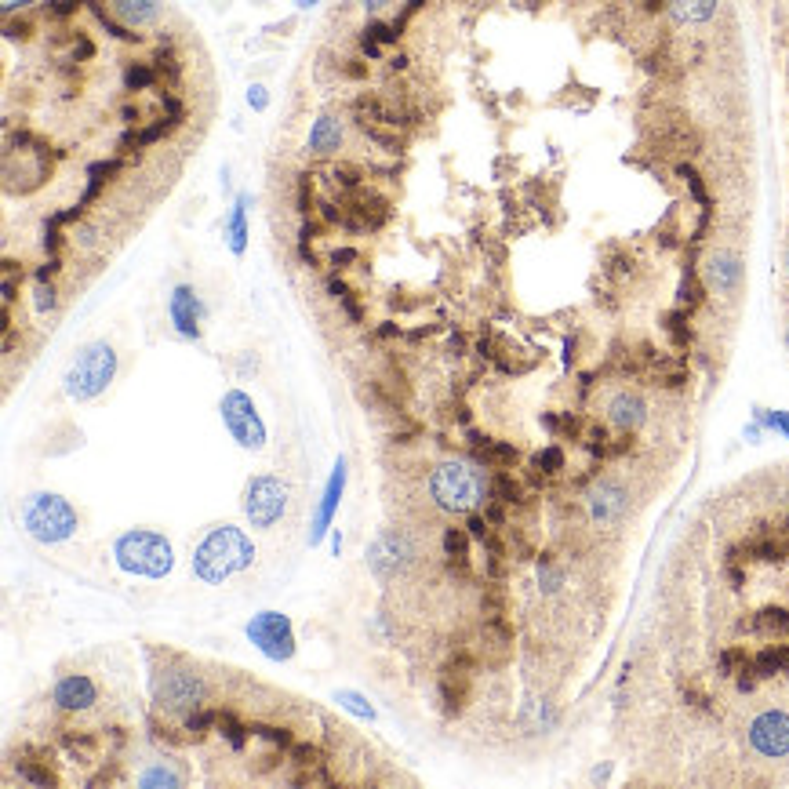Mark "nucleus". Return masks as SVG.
<instances>
[{
	"instance_id": "f257e3e1",
	"label": "nucleus",
	"mask_w": 789,
	"mask_h": 789,
	"mask_svg": "<svg viewBox=\"0 0 789 789\" xmlns=\"http://www.w3.org/2000/svg\"><path fill=\"white\" fill-rule=\"evenodd\" d=\"M251 557H255V546L248 542V535L240 528H233V524H219L193 550V575L200 582L215 586V582L230 579V575L248 568Z\"/></svg>"
},
{
	"instance_id": "f03ea898",
	"label": "nucleus",
	"mask_w": 789,
	"mask_h": 789,
	"mask_svg": "<svg viewBox=\"0 0 789 789\" xmlns=\"http://www.w3.org/2000/svg\"><path fill=\"white\" fill-rule=\"evenodd\" d=\"M491 491L484 470H477L473 462H444L430 477V495L440 510L448 513H473Z\"/></svg>"
},
{
	"instance_id": "7ed1b4c3",
	"label": "nucleus",
	"mask_w": 789,
	"mask_h": 789,
	"mask_svg": "<svg viewBox=\"0 0 789 789\" xmlns=\"http://www.w3.org/2000/svg\"><path fill=\"white\" fill-rule=\"evenodd\" d=\"M117 564L128 575H142V579H164L171 571V542L157 531H146V528H135L128 535H120L117 546Z\"/></svg>"
},
{
	"instance_id": "20e7f679",
	"label": "nucleus",
	"mask_w": 789,
	"mask_h": 789,
	"mask_svg": "<svg viewBox=\"0 0 789 789\" xmlns=\"http://www.w3.org/2000/svg\"><path fill=\"white\" fill-rule=\"evenodd\" d=\"M117 375V353L110 342H91L80 350V357L73 360L70 375H66V393L73 400H91L99 397Z\"/></svg>"
},
{
	"instance_id": "39448f33",
	"label": "nucleus",
	"mask_w": 789,
	"mask_h": 789,
	"mask_svg": "<svg viewBox=\"0 0 789 789\" xmlns=\"http://www.w3.org/2000/svg\"><path fill=\"white\" fill-rule=\"evenodd\" d=\"M22 524L37 542H62L77 531V513L62 495H33L22 510Z\"/></svg>"
},
{
	"instance_id": "423d86ee",
	"label": "nucleus",
	"mask_w": 789,
	"mask_h": 789,
	"mask_svg": "<svg viewBox=\"0 0 789 789\" xmlns=\"http://www.w3.org/2000/svg\"><path fill=\"white\" fill-rule=\"evenodd\" d=\"M288 510V484L270 473H259V477L248 480L244 488V513H248L251 528L270 531L280 517Z\"/></svg>"
},
{
	"instance_id": "0eeeda50",
	"label": "nucleus",
	"mask_w": 789,
	"mask_h": 789,
	"mask_svg": "<svg viewBox=\"0 0 789 789\" xmlns=\"http://www.w3.org/2000/svg\"><path fill=\"white\" fill-rule=\"evenodd\" d=\"M204 695H208V688H204V680L193 670H164L153 680V699H157L160 710H168V713L200 710Z\"/></svg>"
},
{
	"instance_id": "6e6552de",
	"label": "nucleus",
	"mask_w": 789,
	"mask_h": 789,
	"mask_svg": "<svg viewBox=\"0 0 789 789\" xmlns=\"http://www.w3.org/2000/svg\"><path fill=\"white\" fill-rule=\"evenodd\" d=\"M219 411H222V422H226V430L233 433V440H237L240 448L259 451L262 444H266V426H262V419L255 415V404H251L248 393L230 390L226 397H222Z\"/></svg>"
},
{
	"instance_id": "1a4fd4ad",
	"label": "nucleus",
	"mask_w": 789,
	"mask_h": 789,
	"mask_svg": "<svg viewBox=\"0 0 789 789\" xmlns=\"http://www.w3.org/2000/svg\"><path fill=\"white\" fill-rule=\"evenodd\" d=\"M248 637L251 644L273 662H288L295 655V633H291V622L280 615V611H262L248 622Z\"/></svg>"
},
{
	"instance_id": "9d476101",
	"label": "nucleus",
	"mask_w": 789,
	"mask_h": 789,
	"mask_svg": "<svg viewBox=\"0 0 789 789\" xmlns=\"http://www.w3.org/2000/svg\"><path fill=\"white\" fill-rule=\"evenodd\" d=\"M750 746L760 757H789V713L768 710L750 724Z\"/></svg>"
},
{
	"instance_id": "9b49d317",
	"label": "nucleus",
	"mask_w": 789,
	"mask_h": 789,
	"mask_svg": "<svg viewBox=\"0 0 789 789\" xmlns=\"http://www.w3.org/2000/svg\"><path fill=\"white\" fill-rule=\"evenodd\" d=\"M408 560H411V542L400 531H382L379 539L371 542L368 564L379 579H393L397 571H404Z\"/></svg>"
},
{
	"instance_id": "f8f14e48",
	"label": "nucleus",
	"mask_w": 789,
	"mask_h": 789,
	"mask_svg": "<svg viewBox=\"0 0 789 789\" xmlns=\"http://www.w3.org/2000/svg\"><path fill=\"white\" fill-rule=\"evenodd\" d=\"M51 699H55V706L66 713H84L99 702V684H95L88 673H66V677L55 684Z\"/></svg>"
},
{
	"instance_id": "ddd939ff",
	"label": "nucleus",
	"mask_w": 789,
	"mask_h": 789,
	"mask_svg": "<svg viewBox=\"0 0 789 789\" xmlns=\"http://www.w3.org/2000/svg\"><path fill=\"white\" fill-rule=\"evenodd\" d=\"M168 313L182 339H200V313H204V306H200L197 291H193L190 284H179V288L171 291Z\"/></svg>"
},
{
	"instance_id": "4468645a",
	"label": "nucleus",
	"mask_w": 789,
	"mask_h": 789,
	"mask_svg": "<svg viewBox=\"0 0 789 789\" xmlns=\"http://www.w3.org/2000/svg\"><path fill=\"white\" fill-rule=\"evenodd\" d=\"M702 277H706V284H710L717 295H735L739 284H742V259L728 248L713 251L710 259H706Z\"/></svg>"
},
{
	"instance_id": "2eb2a0df",
	"label": "nucleus",
	"mask_w": 789,
	"mask_h": 789,
	"mask_svg": "<svg viewBox=\"0 0 789 789\" xmlns=\"http://www.w3.org/2000/svg\"><path fill=\"white\" fill-rule=\"evenodd\" d=\"M440 699H444V710L462 713L466 699H470V673H466V659H455L440 677Z\"/></svg>"
},
{
	"instance_id": "dca6fc26",
	"label": "nucleus",
	"mask_w": 789,
	"mask_h": 789,
	"mask_svg": "<svg viewBox=\"0 0 789 789\" xmlns=\"http://www.w3.org/2000/svg\"><path fill=\"white\" fill-rule=\"evenodd\" d=\"M342 488H346V462H335V473H331L328 488H324V502H320L317 520H313V531H310V542L324 539V531L331 528V517L339 510V499H342Z\"/></svg>"
},
{
	"instance_id": "f3484780",
	"label": "nucleus",
	"mask_w": 789,
	"mask_h": 789,
	"mask_svg": "<svg viewBox=\"0 0 789 789\" xmlns=\"http://www.w3.org/2000/svg\"><path fill=\"white\" fill-rule=\"evenodd\" d=\"M590 513L597 524H615V520L626 513V491H622L619 484H611V480L597 484V488L590 491Z\"/></svg>"
},
{
	"instance_id": "a211bd4d",
	"label": "nucleus",
	"mask_w": 789,
	"mask_h": 789,
	"mask_svg": "<svg viewBox=\"0 0 789 789\" xmlns=\"http://www.w3.org/2000/svg\"><path fill=\"white\" fill-rule=\"evenodd\" d=\"M608 419L622 430H637L640 422H644V400L637 393H615L608 400Z\"/></svg>"
},
{
	"instance_id": "6ab92c4d",
	"label": "nucleus",
	"mask_w": 789,
	"mask_h": 789,
	"mask_svg": "<svg viewBox=\"0 0 789 789\" xmlns=\"http://www.w3.org/2000/svg\"><path fill=\"white\" fill-rule=\"evenodd\" d=\"M470 440H473V455H477V462H484V466H491V470H506V466L517 462V448H513V444L477 437V433H473Z\"/></svg>"
},
{
	"instance_id": "aec40b11",
	"label": "nucleus",
	"mask_w": 789,
	"mask_h": 789,
	"mask_svg": "<svg viewBox=\"0 0 789 789\" xmlns=\"http://www.w3.org/2000/svg\"><path fill=\"white\" fill-rule=\"evenodd\" d=\"M113 11H117L120 19L128 22V26H153L160 19V11H164V0H113Z\"/></svg>"
},
{
	"instance_id": "412c9836",
	"label": "nucleus",
	"mask_w": 789,
	"mask_h": 789,
	"mask_svg": "<svg viewBox=\"0 0 789 789\" xmlns=\"http://www.w3.org/2000/svg\"><path fill=\"white\" fill-rule=\"evenodd\" d=\"M444 557H448V568L466 575L470 571V531L448 528L444 531Z\"/></svg>"
},
{
	"instance_id": "4be33fe9",
	"label": "nucleus",
	"mask_w": 789,
	"mask_h": 789,
	"mask_svg": "<svg viewBox=\"0 0 789 789\" xmlns=\"http://www.w3.org/2000/svg\"><path fill=\"white\" fill-rule=\"evenodd\" d=\"M248 200V193H240L237 204L230 208V222H226V237H230L233 255H244V248H248Z\"/></svg>"
},
{
	"instance_id": "5701e85b",
	"label": "nucleus",
	"mask_w": 789,
	"mask_h": 789,
	"mask_svg": "<svg viewBox=\"0 0 789 789\" xmlns=\"http://www.w3.org/2000/svg\"><path fill=\"white\" fill-rule=\"evenodd\" d=\"M673 19L680 26H699V22H710L713 11H717V0H670Z\"/></svg>"
},
{
	"instance_id": "b1692460",
	"label": "nucleus",
	"mask_w": 789,
	"mask_h": 789,
	"mask_svg": "<svg viewBox=\"0 0 789 789\" xmlns=\"http://www.w3.org/2000/svg\"><path fill=\"white\" fill-rule=\"evenodd\" d=\"M342 146V128L335 117H317L310 131V150L313 153H335Z\"/></svg>"
},
{
	"instance_id": "393cba45",
	"label": "nucleus",
	"mask_w": 789,
	"mask_h": 789,
	"mask_svg": "<svg viewBox=\"0 0 789 789\" xmlns=\"http://www.w3.org/2000/svg\"><path fill=\"white\" fill-rule=\"evenodd\" d=\"M215 728L222 731V739L230 742L233 750H244V742H248V735H251L248 724H240V720L233 717L230 710H219V724H215Z\"/></svg>"
},
{
	"instance_id": "a878e982",
	"label": "nucleus",
	"mask_w": 789,
	"mask_h": 789,
	"mask_svg": "<svg viewBox=\"0 0 789 789\" xmlns=\"http://www.w3.org/2000/svg\"><path fill=\"white\" fill-rule=\"evenodd\" d=\"M219 724V710H193L190 717H186V739L200 742L208 739V731Z\"/></svg>"
},
{
	"instance_id": "bb28decb",
	"label": "nucleus",
	"mask_w": 789,
	"mask_h": 789,
	"mask_svg": "<svg viewBox=\"0 0 789 789\" xmlns=\"http://www.w3.org/2000/svg\"><path fill=\"white\" fill-rule=\"evenodd\" d=\"M139 786H146V789H153V786L179 789V786H182V775H175L171 768H164V760H160V764H153L150 771H142V775H139Z\"/></svg>"
},
{
	"instance_id": "cd10ccee",
	"label": "nucleus",
	"mask_w": 789,
	"mask_h": 789,
	"mask_svg": "<svg viewBox=\"0 0 789 789\" xmlns=\"http://www.w3.org/2000/svg\"><path fill=\"white\" fill-rule=\"evenodd\" d=\"M128 88H135V91H142V88H150L153 80H157V70H150L146 62H135V66H128Z\"/></svg>"
},
{
	"instance_id": "c85d7f7f",
	"label": "nucleus",
	"mask_w": 789,
	"mask_h": 789,
	"mask_svg": "<svg viewBox=\"0 0 789 789\" xmlns=\"http://www.w3.org/2000/svg\"><path fill=\"white\" fill-rule=\"evenodd\" d=\"M255 735H262V739H270L273 746H280V750H291L295 746V739H291V731L288 728H266V724H255Z\"/></svg>"
},
{
	"instance_id": "c756f323",
	"label": "nucleus",
	"mask_w": 789,
	"mask_h": 789,
	"mask_svg": "<svg viewBox=\"0 0 789 789\" xmlns=\"http://www.w3.org/2000/svg\"><path fill=\"white\" fill-rule=\"evenodd\" d=\"M291 760H295L299 768H320V764H324L317 746H291Z\"/></svg>"
},
{
	"instance_id": "7c9ffc66",
	"label": "nucleus",
	"mask_w": 789,
	"mask_h": 789,
	"mask_svg": "<svg viewBox=\"0 0 789 789\" xmlns=\"http://www.w3.org/2000/svg\"><path fill=\"white\" fill-rule=\"evenodd\" d=\"M339 702L346 706L350 713H357V717H364V720H371L375 717V710H371L368 702L360 699V695H353V691H339Z\"/></svg>"
},
{
	"instance_id": "2f4dec72",
	"label": "nucleus",
	"mask_w": 789,
	"mask_h": 789,
	"mask_svg": "<svg viewBox=\"0 0 789 789\" xmlns=\"http://www.w3.org/2000/svg\"><path fill=\"white\" fill-rule=\"evenodd\" d=\"M19 775H22L26 782H37V786H55V775H51V771L33 768L30 760H19Z\"/></svg>"
},
{
	"instance_id": "473e14b6",
	"label": "nucleus",
	"mask_w": 789,
	"mask_h": 789,
	"mask_svg": "<svg viewBox=\"0 0 789 789\" xmlns=\"http://www.w3.org/2000/svg\"><path fill=\"white\" fill-rule=\"evenodd\" d=\"M175 128V124H164V120H157V124H153V128H146V131H139V135H131V142H139V146H150V142H157V139H164V135H168V131Z\"/></svg>"
},
{
	"instance_id": "72a5a7b5",
	"label": "nucleus",
	"mask_w": 789,
	"mask_h": 789,
	"mask_svg": "<svg viewBox=\"0 0 789 789\" xmlns=\"http://www.w3.org/2000/svg\"><path fill=\"white\" fill-rule=\"evenodd\" d=\"M535 466H539V470H546V473H557L560 466H564V455H560V448H546V451H539V455H535Z\"/></svg>"
},
{
	"instance_id": "f704fd0d",
	"label": "nucleus",
	"mask_w": 789,
	"mask_h": 789,
	"mask_svg": "<svg viewBox=\"0 0 789 789\" xmlns=\"http://www.w3.org/2000/svg\"><path fill=\"white\" fill-rule=\"evenodd\" d=\"M560 579H564V575H560V568H553V564H539V586L546 593H557Z\"/></svg>"
},
{
	"instance_id": "c9c22d12",
	"label": "nucleus",
	"mask_w": 789,
	"mask_h": 789,
	"mask_svg": "<svg viewBox=\"0 0 789 789\" xmlns=\"http://www.w3.org/2000/svg\"><path fill=\"white\" fill-rule=\"evenodd\" d=\"M491 491H495V495H499V502H513V499H517V484H513V480L506 477V473H499V477H495V484H491Z\"/></svg>"
},
{
	"instance_id": "e433bc0d",
	"label": "nucleus",
	"mask_w": 789,
	"mask_h": 789,
	"mask_svg": "<svg viewBox=\"0 0 789 789\" xmlns=\"http://www.w3.org/2000/svg\"><path fill=\"white\" fill-rule=\"evenodd\" d=\"M760 419L768 422L771 430H782L789 437V415H786V411H760Z\"/></svg>"
},
{
	"instance_id": "4c0bfd02",
	"label": "nucleus",
	"mask_w": 789,
	"mask_h": 789,
	"mask_svg": "<svg viewBox=\"0 0 789 789\" xmlns=\"http://www.w3.org/2000/svg\"><path fill=\"white\" fill-rule=\"evenodd\" d=\"M248 102L255 106V110H266V106H270V95H266V88H262V84H251Z\"/></svg>"
},
{
	"instance_id": "58836bf2",
	"label": "nucleus",
	"mask_w": 789,
	"mask_h": 789,
	"mask_svg": "<svg viewBox=\"0 0 789 789\" xmlns=\"http://www.w3.org/2000/svg\"><path fill=\"white\" fill-rule=\"evenodd\" d=\"M37 306H40V310H51V306H55V291L40 284V288H37Z\"/></svg>"
},
{
	"instance_id": "ea45409f",
	"label": "nucleus",
	"mask_w": 789,
	"mask_h": 789,
	"mask_svg": "<svg viewBox=\"0 0 789 789\" xmlns=\"http://www.w3.org/2000/svg\"><path fill=\"white\" fill-rule=\"evenodd\" d=\"M0 4H4V15H15V11L30 8L33 0H0Z\"/></svg>"
},
{
	"instance_id": "a19ab883",
	"label": "nucleus",
	"mask_w": 789,
	"mask_h": 789,
	"mask_svg": "<svg viewBox=\"0 0 789 789\" xmlns=\"http://www.w3.org/2000/svg\"><path fill=\"white\" fill-rule=\"evenodd\" d=\"M73 8H77V0H59V4L51 8V15H70Z\"/></svg>"
},
{
	"instance_id": "79ce46f5",
	"label": "nucleus",
	"mask_w": 789,
	"mask_h": 789,
	"mask_svg": "<svg viewBox=\"0 0 789 789\" xmlns=\"http://www.w3.org/2000/svg\"><path fill=\"white\" fill-rule=\"evenodd\" d=\"M360 4H364L368 11H382L386 4H390V0H360Z\"/></svg>"
},
{
	"instance_id": "37998d69",
	"label": "nucleus",
	"mask_w": 789,
	"mask_h": 789,
	"mask_svg": "<svg viewBox=\"0 0 789 789\" xmlns=\"http://www.w3.org/2000/svg\"><path fill=\"white\" fill-rule=\"evenodd\" d=\"M299 8H313V4H320V0H295Z\"/></svg>"
},
{
	"instance_id": "c03bdc74",
	"label": "nucleus",
	"mask_w": 789,
	"mask_h": 789,
	"mask_svg": "<svg viewBox=\"0 0 789 789\" xmlns=\"http://www.w3.org/2000/svg\"><path fill=\"white\" fill-rule=\"evenodd\" d=\"M786 346H789V331H786Z\"/></svg>"
},
{
	"instance_id": "a18cd8bd",
	"label": "nucleus",
	"mask_w": 789,
	"mask_h": 789,
	"mask_svg": "<svg viewBox=\"0 0 789 789\" xmlns=\"http://www.w3.org/2000/svg\"><path fill=\"white\" fill-rule=\"evenodd\" d=\"M786 270H789V259H786Z\"/></svg>"
}]
</instances>
